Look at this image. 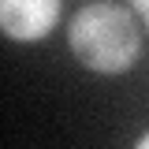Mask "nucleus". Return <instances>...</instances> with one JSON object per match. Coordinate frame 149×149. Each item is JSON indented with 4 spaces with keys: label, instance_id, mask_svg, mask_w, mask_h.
I'll use <instances>...</instances> for the list:
<instances>
[{
    "label": "nucleus",
    "instance_id": "f03ea898",
    "mask_svg": "<svg viewBox=\"0 0 149 149\" xmlns=\"http://www.w3.org/2000/svg\"><path fill=\"white\" fill-rule=\"evenodd\" d=\"M63 15L60 0H4L0 4V30L11 41H41L52 34Z\"/></svg>",
    "mask_w": 149,
    "mask_h": 149
},
{
    "label": "nucleus",
    "instance_id": "7ed1b4c3",
    "mask_svg": "<svg viewBox=\"0 0 149 149\" xmlns=\"http://www.w3.org/2000/svg\"><path fill=\"white\" fill-rule=\"evenodd\" d=\"M130 11H134V19H142V26L149 30V0H134Z\"/></svg>",
    "mask_w": 149,
    "mask_h": 149
},
{
    "label": "nucleus",
    "instance_id": "f257e3e1",
    "mask_svg": "<svg viewBox=\"0 0 149 149\" xmlns=\"http://www.w3.org/2000/svg\"><path fill=\"white\" fill-rule=\"evenodd\" d=\"M67 45L74 60L97 74H123L142 52V34L130 8L119 4H86L67 26Z\"/></svg>",
    "mask_w": 149,
    "mask_h": 149
},
{
    "label": "nucleus",
    "instance_id": "20e7f679",
    "mask_svg": "<svg viewBox=\"0 0 149 149\" xmlns=\"http://www.w3.org/2000/svg\"><path fill=\"white\" fill-rule=\"evenodd\" d=\"M134 149H149V130L142 134V138H138V146H134Z\"/></svg>",
    "mask_w": 149,
    "mask_h": 149
}]
</instances>
